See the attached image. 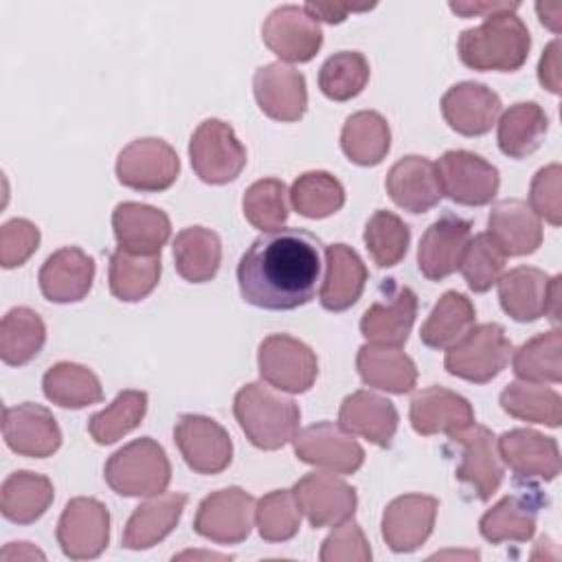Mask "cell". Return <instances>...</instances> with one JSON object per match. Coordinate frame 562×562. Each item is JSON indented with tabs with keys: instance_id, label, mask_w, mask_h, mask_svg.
<instances>
[{
	"instance_id": "cell-53",
	"label": "cell",
	"mask_w": 562,
	"mask_h": 562,
	"mask_svg": "<svg viewBox=\"0 0 562 562\" xmlns=\"http://www.w3.org/2000/svg\"><path fill=\"white\" fill-rule=\"evenodd\" d=\"M318 558L323 562H369L371 547L360 525L349 518L336 525V529L323 540Z\"/></svg>"
},
{
	"instance_id": "cell-3",
	"label": "cell",
	"mask_w": 562,
	"mask_h": 562,
	"mask_svg": "<svg viewBox=\"0 0 562 562\" xmlns=\"http://www.w3.org/2000/svg\"><path fill=\"white\" fill-rule=\"evenodd\" d=\"M233 413L246 439L261 450H279L299 432V404L263 382L244 384L233 400Z\"/></svg>"
},
{
	"instance_id": "cell-8",
	"label": "cell",
	"mask_w": 562,
	"mask_h": 562,
	"mask_svg": "<svg viewBox=\"0 0 562 562\" xmlns=\"http://www.w3.org/2000/svg\"><path fill=\"white\" fill-rule=\"evenodd\" d=\"M259 375L266 384L285 393H305L318 375V360L312 347L288 334H270L257 351Z\"/></svg>"
},
{
	"instance_id": "cell-11",
	"label": "cell",
	"mask_w": 562,
	"mask_h": 562,
	"mask_svg": "<svg viewBox=\"0 0 562 562\" xmlns=\"http://www.w3.org/2000/svg\"><path fill=\"white\" fill-rule=\"evenodd\" d=\"M443 195L463 206H483L498 193V169L468 149H450L437 162Z\"/></svg>"
},
{
	"instance_id": "cell-29",
	"label": "cell",
	"mask_w": 562,
	"mask_h": 562,
	"mask_svg": "<svg viewBox=\"0 0 562 562\" xmlns=\"http://www.w3.org/2000/svg\"><path fill=\"white\" fill-rule=\"evenodd\" d=\"M112 228L119 248L136 255H160L171 235L167 213L140 202L116 204L112 213Z\"/></svg>"
},
{
	"instance_id": "cell-4",
	"label": "cell",
	"mask_w": 562,
	"mask_h": 562,
	"mask_svg": "<svg viewBox=\"0 0 562 562\" xmlns=\"http://www.w3.org/2000/svg\"><path fill=\"white\" fill-rule=\"evenodd\" d=\"M105 483L121 496L149 498L167 490L171 463L165 448L151 437H140L119 448L103 468Z\"/></svg>"
},
{
	"instance_id": "cell-40",
	"label": "cell",
	"mask_w": 562,
	"mask_h": 562,
	"mask_svg": "<svg viewBox=\"0 0 562 562\" xmlns=\"http://www.w3.org/2000/svg\"><path fill=\"white\" fill-rule=\"evenodd\" d=\"M160 255H136L116 248L110 255V292L125 303H136L154 292L160 281Z\"/></svg>"
},
{
	"instance_id": "cell-1",
	"label": "cell",
	"mask_w": 562,
	"mask_h": 562,
	"mask_svg": "<svg viewBox=\"0 0 562 562\" xmlns=\"http://www.w3.org/2000/svg\"><path fill=\"white\" fill-rule=\"evenodd\" d=\"M323 241L296 226L261 233L237 263L246 303L261 310H296L316 296L325 270Z\"/></svg>"
},
{
	"instance_id": "cell-41",
	"label": "cell",
	"mask_w": 562,
	"mask_h": 562,
	"mask_svg": "<svg viewBox=\"0 0 562 562\" xmlns=\"http://www.w3.org/2000/svg\"><path fill=\"white\" fill-rule=\"evenodd\" d=\"M46 342V325L31 307H11L0 323V358L9 367L31 362Z\"/></svg>"
},
{
	"instance_id": "cell-24",
	"label": "cell",
	"mask_w": 562,
	"mask_h": 562,
	"mask_svg": "<svg viewBox=\"0 0 562 562\" xmlns=\"http://www.w3.org/2000/svg\"><path fill=\"white\" fill-rule=\"evenodd\" d=\"M498 454L509 470L525 481H553L560 474V448L553 437L531 428H514L496 439Z\"/></svg>"
},
{
	"instance_id": "cell-7",
	"label": "cell",
	"mask_w": 562,
	"mask_h": 562,
	"mask_svg": "<svg viewBox=\"0 0 562 562\" xmlns=\"http://www.w3.org/2000/svg\"><path fill=\"white\" fill-rule=\"evenodd\" d=\"M498 301L507 316L518 323H531L560 316V277H549L540 268L518 266L498 279Z\"/></svg>"
},
{
	"instance_id": "cell-59",
	"label": "cell",
	"mask_w": 562,
	"mask_h": 562,
	"mask_svg": "<svg viewBox=\"0 0 562 562\" xmlns=\"http://www.w3.org/2000/svg\"><path fill=\"white\" fill-rule=\"evenodd\" d=\"M536 11H538L540 22L544 26H549L553 33L560 31V15H562V7L560 4H542V2H538Z\"/></svg>"
},
{
	"instance_id": "cell-42",
	"label": "cell",
	"mask_w": 562,
	"mask_h": 562,
	"mask_svg": "<svg viewBox=\"0 0 562 562\" xmlns=\"http://www.w3.org/2000/svg\"><path fill=\"white\" fill-rule=\"evenodd\" d=\"M501 408L522 422L558 428L562 422V397L542 382L514 380L501 391Z\"/></svg>"
},
{
	"instance_id": "cell-35",
	"label": "cell",
	"mask_w": 562,
	"mask_h": 562,
	"mask_svg": "<svg viewBox=\"0 0 562 562\" xmlns=\"http://www.w3.org/2000/svg\"><path fill=\"white\" fill-rule=\"evenodd\" d=\"M55 498L48 476L18 470L9 474L0 490V512L15 525H31L40 520Z\"/></svg>"
},
{
	"instance_id": "cell-14",
	"label": "cell",
	"mask_w": 562,
	"mask_h": 562,
	"mask_svg": "<svg viewBox=\"0 0 562 562\" xmlns=\"http://www.w3.org/2000/svg\"><path fill=\"white\" fill-rule=\"evenodd\" d=\"M173 441L184 463L198 474H220L231 465L233 441L224 426L206 415H180L173 426Z\"/></svg>"
},
{
	"instance_id": "cell-52",
	"label": "cell",
	"mask_w": 562,
	"mask_h": 562,
	"mask_svg": "<svg viewBox=\"0 0 562 562\" xmlns=\"http://www.w3.org/2000/svg\"><path fill=\"white\" fill-rule=\"evenodd\" d=\"M562 167L558 162L547 165L536 171L531 187H529V206L531 211L542 220H547L551 226H560L562 222Z\"/></svg>"
},
{
	"instance_id": "cell-38",
	"label": "cell",
	"mask_w": 562,
	"mask_h": 562,
	"mask_svg": "<svg viewBox=\"0 0 562 562\" xmlns=\"http://www.w3.org/2000/svg\"><path fill=\"white\" fill-rule=\"evenodd\" d=\"M340 147L353 165H380L391 149V130L386 119L373 110L351 114L342 125Z\"/></svg>"
},
{
	"instance_id": "cell-58",
	"label": "cell",
	"mask_w": 562,
	"mask_h": 562,
	"mask_svg": "<svg viewBox=\"0 0 562 562\" xmlns=\"http://www.w3.org/2000/svg\"><path fill=\"white\" fill-rule=\"evenodd\" d=\"M0 558L2 560H44L46 555L40 551V549H35L33 544H29V542H9L4 549H2V553H0Z\"/></svg>"
},
{
	"instance_id": "cell-5",
	"label": "cell",
	"mask_w": 562,
	"mask_h": 562,
	"mask_svg": "<svg viewBox=\"0 0 562 562\" xmlns=\"http://www.w3.org/2000/svg\"><path fill=\"white\" fill-rule=\"evenodd\" d=\"M512 351L514 349L503 325L481 323L446 349L443 367L454 378L485 384L507 367Z\"/></svg>"
},
{
	"instance_id": "cell-2",
	"label": "cell",
	"mask_w": 562,
	"mask_h": 562,
	"mask_svg": "<svg viewBox=\"0 0 562 562\" xmlns=\"http://www.w3.org/2000/svg\"><path fill=\"white\" fill-rule=\"evenodd\" d=\"M531 35L516 11L487 15L479 26L461 31L457 40L459 59L472 70L514 72L529 55Z\"/></svg>"
},
{
	"instance_id": "cell-15",
	"label": "cell",
	"mask_w": 562,
	"mask_h": 562,
	"mask_svg": "<svg viewBox=\"0 0 562 562\" xmlns=\"http://www.w3.org/2000/svg\"><path fill=\"white\" fill-rule=\"evenodd\" d=\"M299 461L334 474H353L364 463V450L340 424L318 422L294 435Z\"/></svg>"
},
{
	"instance_id": "cell-45",
	"label": "cell",
	"mask_w": 562,
	"mask_h": 562,
	"mask_svg": "<svg viewBox=\"0 0 562 562\" xmlns=\"http://www.w3.org/2000/svg\"><path fill=\"white\" fill-rule=\"evenodd\" d=\"M560 349H562L560 329H551L547 334H538L529 338L512 353L514 373L518 375V380L558 384L562 380Z\"/></svg>"
},
{
	"instance_id": "cell-30",
	"label": "cell",
	"mask_w": 562,
	"mask_h": 562,
	"mask_svg": "<svg viewBox=\"0 0 562 562\" xmlns=\"http://www.w3.org/2000/svg\"><path fill=\"white\" fill-rule=\"evenodd\" d=\"M397 408L391 400L373 391H356L347 395L338 411V424L380 448H389L397 432Z\"/></svg>"
},
{
	"instance_id": "cell-12",
	"label": "cell",
	"mask_w": 562,
	"mask_h": 562,
	"mask_svg": "<svg viewBox=\"0 0 562 562\" xmlns=\"http://www.w3.org/2000/svg\"><path fill=\"white\" fill-rule=\"evenodd\" d=\"M257 501L241 487H224L209 494L195 512L198 536L217 544H237L250 536Z\"/></svg>"
},
{
	"instance_id": "cell-21",
	"label": "cell",
	"mask_w": 562,
	"mask_h": 562,
	"mask_svg": "<svg viewBox=\"0 0 562 562\" xmlns=\"http://www.w3.org/2000/svg\"><path fill=\"white\" fill-rule=\"evenodd\" d=\"M454 441L461 446V461L454 472L457 479L465 483L479 501H490L505 474L494 432L487 426L472 424L457 435Z\"/></svg>"
},
{
	"instance_id": "cell-18",
	"label": "cell",
	"mask_w": 562,
	"mask_h": 562,
	"mask_svg": "<svg viewBox=\"0 0 562 562\" xmlns=\"http://www.w3.org/2000/svg\"><path fill=\"white\" fill-rule=\"evenodd\" d=\"M2 437L15 454L31 459H46L61 446L57 419L46 406L35 402H22L4 408Z\"/></svg>"
},
{
	"instance_id": "cell-36",
	"label": "cell",
	"mask_w": 562,
	"mask_h": 562,
	"mask_svg": "<svg viewBox=\"0 0 562 562\" xmlns=\"http://www.w3.org/2000/svg\"><path fill=\"white\" fill-rule=\"evenodd\" d=\"M549 132V116L536 101H520L509 105L498 121V149L509 158H527L542 143Z\"/></svg>"
},
{
	"instance_id": "cell-17",
	"label": "cell",
	"mask_w": 562,
	"mask_h": 562,
	"mask_svg": "<svg viewBox=\"0 0 562 562\" xmlns=\"http://www.w3.org/2000/svg\"><path fill=\"white\" fill-rule=\"evenodd\" d=\"M261 40L281 61L305 64L321 50L323 31L305 7L283 4L266 18Z\"/></svg>"
},
{
	"instance_id": "cell-22",
	"label": "cell",
	"mask_w": 562,
	"mask_h": 562,
	"mask_svg": "<svg viewBox=\"0 0 562 562\" xmlns=\"http://www.w3.org/2000/svg\"><path fill=\"white\" fill-rule=\"evenodd\" d=\"M439 501L428 494H404L393 498L382 514V538L395 553L419 549L432 533Z\"/></svg>"
},
{
	"instance_id": "cell-57",
	"label": "cell",
	"mask_w": 562,
	"mask_h": 562,
	"mask_svg": "<svg viewBox=\"0 0 562 562\" xmlns=\"http://www.w3.org/2000/svg\"><path fill=\"white\" fill-rule=\"evenodd\" d=\"M305 7V11L318 22V20H323V22H329V24H338V22H342L345 18H347V13L351 11H367V7H347V4H331V2H307V4H303Z\"/></svg>"
},
{
	"instance_id": "cell-44",
	"label": "cell",
	"mask_w": 562,
	"mask_h": 562,
	"mask_svg": "<svg viewBox=\"0 0 562 562\" xmlns=\"http://www.w3.org/2000/svg\"><path fill=\"white\" fill-rule=\"evenodd\" d=\"M290 204L303 217L323 220L342 209L345 189L329 171H305L292 182Z\"/></svg>"
},
{
	"instance_id": "cell-48",
	"label": "cell",
	"mask_w": 562,
	"mask_h": 562,
	"mask_svg": "<svg viewBox=\"0 0 562 562\" xmlns=\"http://www.w3.org/2000/svg\"><path fill=\"white\" fill-rule=\"evenodd\" d=\"M290 191L279 178H263L252 182L241 200L244 217L259 231H277L290 215Z\"/></svg>"
},
{
	"instance_id": "cell-46",
	"label": "cell",
	"mask_w": 562,
	"mask_h": 562,
	"mask_svg": "<svg viewBox=\"0 0 562 562\" xmlns=\"http://www.w3.org/2000/svg\"><path fill=\"white\" fill-rule=\"evenodd\" d=\"M145 413H147V393L125 389L114 397V402L108 408L94 413L88 419V432L101 446L114 443L121 437H125L130 430H134L143 422Z\"/></svg>"
},
{
	"instance_id": "cell-34",
	"label": "cell",
	"mask_w": 562,
	"mask_h": 562,
	"mask_svg": "<svg viewBox=\"0 0 562 562\" xmlns=\"http://www.w3.org/2000/svg\"><path fill=\"white\" fill-rule=\"evenodd\" d=\"M356 369L364 384L386 393L404 395L417 384V367L400 347L367 342L358 349Z\"/></svg>"
},
{
	"instance_id": "cell-39",
	"label": "cell",
	"mask_w": 562,
	"mask_h": 562,
	"mask_svg": "<svg viewBox=\"0 0 562 562\" xmlns=\"http://www.w3.org/2000/svg\"><path fill=\"white\" fill-rule=\"evenodd\" d=\"M474 321L476 310L472 301L457 290H448L430 310L419 329V338L426 347L441 351L463 338L474 327Z\"/></svg>"
},
{
	"instance_id": "cell-32",
	"label": "cell",
	"mask_w": 562,
	"mask_h": 562,
	"mask_svg": "<svg viewBox=\"0 0 562 562\" xmlns=\"http://www.w3.org/2000/svg\"><path fill=\"white\" fill-rule=\"evenodd\" d=\"M187 505V494L182 492H160L140 503L127 518L123 529V547L132 551L149 549L165 540L178 525Z\"/></svg>"
},
{
	"instance_id": "cell-47",
	"label": "cell",
	"mask_w": 562,
	"mask_h": 562,
	"mask_svg": "<svg viewBox=\"0 0 562 562\" xmlns=\"http://www.w3.org/2000/svg\"><path fill=\"white\" fill-rule=\"evenodd\" d=\"M369 75L371 68L362 53L338 50L321 66L318 88L331 101H349L364 90Z\"/></svg>"
},
{
	"instance_id": "cell-37",
	"label": "cell",
	"mask_w": 562,
	"mask_h": 562,
	"mask_svg": "<svg viewBox=\"0 0 562 562\" xmlns=\"http://www.w3.org/2000/svg\"><path fill=\"white\" fill-rule=\"evenodd\" d=\"M173 261L184 281H211L222 263V241L217 233L204 226L182 228L173 239Z\"/></svg>"
},
{
	"instance_id": "cell-28",
	"label": "cell",
	"mask_w": 562,
	"mask_h": 562,
	"mask_svg": "<svg viewBox=\"0 0 562 562\" xmlns=\"http://www.w3.org/2000/svg\"><path fill=\"white\" fill-rule=\"evenodd\" d=\"M44 299L53 303H77L88 296L94 281V259L77 246L55 250L37 274Z\"/></svg>"
},
{
	"instance_id": "cell-31",
	"label": "cell",
	"mask_w": 562,
	"mask_h": 562,
	"mask_svg": "<svg viewBox=\"0 0 562 562\" xmlns=\"http://www.w3.org/2000/svg\"><path fill=\"white\" fill-rule=\"evenodd\" d=\"M487 235L505 257H525L542 244V222L522 200H501L487 217Z\"/></svg>"
},
{
	"instance_id": "cell-10",
	"label": "cell",
	"mask_w": 562,
	"mask_h": 562,
	"mask_svg": "<svg viewBox=\"0 0 562 562\" xmlns=\"http://www.w3.org/2000/svg\"><path fill=\"white\" fill-rule=\"evenodd\" d=\"M415 318L417 294L395 279H384L380 283L378 299L360 318V331L373 345L402 347L408 340Z\"/></svg>"
},
{
	"instance_id": "cell-26",
	"label": "cell",
	"mask_w": 562,
	"mask_h": 562,
	"mask_svg": "<svg viewBox=\"0 0 562 562\" xmlns=\"http://www.w3.org/2000/svg\"><path fill=\"white\" fill-rule=\"evenodd\" d=\"M501 97L476 81L454 83L441 97V114L446 123L463 136H483L492 130L501 114Z\"/></svg>"
},
{
	"instance_id": "cell-55",
	"label": "cell",
	"mask_w": 562,
	"mask_h": 562,
	"mask_svg": "<svg viewBox=\"0 0 562 562\" xmlns=\"http://www.w3.org/2000/svg\"><path fill=\"white\" fill-rule=\"evenodd\" d=\"M538 79L549 92H560V40H553L544 48L538 64Z\"/></svg>"
},
{
	"instance_id": "cell-33",
	"label": "cell",
	"mask_w": 562,
	"mask_h": 562,
	"mask_svg": "<svg viewBox=\"0 0 562 562\" xmlns=\"http://www.w3.org/2000/svg\"><path fill=\"white\" fill-rule=\"evenodd\" d=\"M367 266L347 244L325 248V274L321 283V305L329 312L349 310L362 294L367 283Z\"/></svg>"
},
{
	"instance_id": "cell-20",
	"label": "cell",
	"mask_w": 562,
	"mask_h": 562,
	"mask_svg": "<svg viewBox=\"0 0 562 562\" xmlns=\"http://www.w3.org/2000/svg\"><path fill=\"white\" fill-rule=\"evenodd\" d=\"M472 239V224L454 213H443L422 235L417 268L430 281H441L459 270Z\"/></svg>"
},
{
	"instance_id": "cell-13",
	"label": "cell",
	"mask_w": 562,
	"mask_h": 562,
	"mask_svg": "<svg viewBox=\"0 0 562 562\" xmlns=\"http://www.w3.org/2000/svg\"><path fill=\"white\" fill-rule=\"evenodd\" d=\"M57 542L70 560L99 558L110 542V512L92 496L70 498L57 522Z\"/></svg>"
},
{
	"instance_id": "cell-50",
	"label": "cell",
	"mask_w": 562,
	"mask_h": 562,
	"mask_svg": "<svg viewBox=\"0 0 562 562\" xmlns=\"http://www.w3.org/2000/svg\"><path fill=\"white\" fill-rule=\"evenodd\" d=\"M255 522L266 542H285L301 529V509L292 490H272L257 501Z\"/></svg>"
},
{
	"instance_id": "cell-49",
	"label": "cell",
	"mask_w": 562,
	"mask_h": 562,
	"mask_svg": "<svg viewBox=\"0 0 562 562\" xmlns=\"http://www.w3.org/2000/svg\"><path fill=\"white\" fill-rule=\"evenodd\" d=\"M364 244L380 268H391L404 259L411 244V228L395 213L380 209L364 226Z\"/></svg>"
},
{
	"instance_id": "cell-6",
	"label": "cell",
	"mask_w": 562,
	"mask_h": 562,
	"mask_svg": "<svg viewBox=\"0 0 562 562\" xmlns=\"http://www.w3.org/2000/svg\"><path fill=\"white\" fill-rule=\"evenodd\" d=\"M189 158L195 176L206 184L235 180L248 160L235 130L220 119H206L198 125L189 140Z\"/></svg>"
},
{
	"instance_id": "cell-19",
	"label": "cell",
	"mask_w": 562,
	"mask_h": 562,
	"mask_svg": "<svg viewBox=\"0 0 562 562\" xmlns=\"http://www.w3.org/2000/svg\"><path fill=\"white\" fill-rule=\"evenodd\" d=\"M252 92L259 110L281 123H294L303 119L307 110L305 77L283 61L257 68L252 77Z\"/></svg>"
},
{
	"instance_id": "cell-54",
	"label": "cell",
	"mask_w": 562,
	"mask_h": 562,
	"mask_svg": "<svg viewBox=\"0 0 562 562\" xmlns=\"http://www.w3.org/2000/svg\"><path fill=\"white\" fill-rule=\"evenodd\" d=\"M40 246V228L24 220L15 217L2 224L0 228V263L2 268L22 266Z\"/></svg>"
},
{
	"instance_id": "cell-16",
	"label": "cell",
	"mask_w": 562,
	"mask_h": 562,
	"mask_svg": "<svg viewBox=\"0 0 562 562\" xmlns=\"http://www.w3.org/2000/svg\"><path fill=\"white\" fill-rule=\"evenodd\" d=\"M296 505L307 522L316 529L336 527L353 518L356 490L334 472H310L292 487Z\"/></svg>"
},
{
	"instance_id": "cell-56",
	"label": "cell",
	"mask_w": 562,
	"mask_h": 562,
	"mask_svg": "<svg viewBox=\"0 0 562 562\" xmlns=\"http://www.w3.org/2000/svg\"><path fill=\"white\" fill-rule=\"evenodd\" d=\"M450 11H454L457 15H463V18H472V15H494L498 11H516L518 9V2H490V0H465V2H450L448 4Z\"/></svg>"
},
{
	"instance_id": "cell-23",
	"label": "cell",
	"mask_w": 562,
	"mask_h": 562,
	"mask_svg": "<svg viewBox=\"0 0 562 562\" xmlns=\"http://www.w3.org/2000/svg\"><path fill=\"white\" fill-rule=\"evenodd\" d=\"M408 417L413 430L422 437L448 435L454 439L474 424V408L463 395L432 384L411 400Z\"/></svg>"
},
{
	"instance_id": "cell-51",
	"label": "cell",
	"mask_w": 562,
	"mask_h": 562,
	"mask_svg": "<svg viewBox=\"0 0 562 562\" xmlns=\"http://www.w3.org/2000/svg\"><path fill=\"white\" fill-rule=\"evenodd\" d=\"M505 261L507 257L494 239L487 233H479L470 239L459 270L472 292H487L503 277Z\"/></svg>"
},
{
	"instance_id": "cell-25",
	"label": "cell",
	"mask_w": 562,
	"mask_h": 562,
	"mask_svg": "<svg viewBox=\"0 0 562 562\" xmlns=\"http://www.w3.org/2000/svg\"><path fill=\"white\" fill-rule=\"evenodd\" d=\"M544 498L536 485H527L516 490L514 494L503 496L492 509H487L479 520L481 536L492 542H527L538 522V514Z\"/></svg>"
},
{
	"instance_id": "cell-43",
	"label": "cell",
	"mask_w": 562,
	"mask_h": 562,
	"mask_svg": "<svg viewBox=\"0 0 562 562\" xmlns=\"http://www.w3.org/2000/svg\"><path fill=\"white\" fill-rule=\"evenodd\" d=\"M42 389L46 400L61 408H83L103 400L97 373L77 362L53 364L42 378Z\"/></svg>"
},
{
	"instance_id": "cell-9",
	"label": "cell",
	"mask_w": 562,
	"mask_h": 562,
	"mask_svg": "<svg viewBox=\"0 0 562 562\" xmlns=\"http://www.w3.org/2000/svg\"><path fill=\"white\" fill-rule=\"evenodd\" d=\"M180 173V158L176 149L162 138H136L121 149L116 158V178L123 187L158 193L169 189Z\"/></svg>"
},
{
	"instance_id": "cell-27",
	"label": "cell",
	"mask_w": 562,
	"mask_h": 562,
	"mask_svg": "<svg viewBox=\"0 0 562 562\" xmlns=\"http://www.w3.org/2000/svg\"><path fill=\"white\" fill-rule=\"evenodd\" d=\"M386 193L408 213H426L443 198L439 173L424 156H404L386 173Z\"/></svg>"
}]
</instances>
